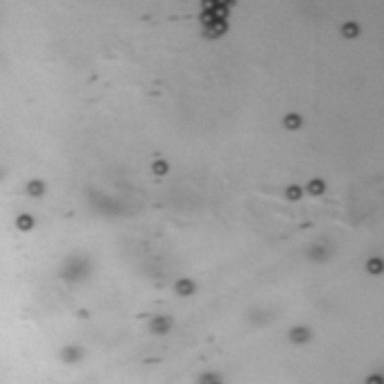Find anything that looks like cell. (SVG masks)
<instances>
[{
	"label": "cell",
	"instance_id": "obj_1",
	"mask_svg": "<svg viewBox=\"0 0 384 384\" xmlns=\"http://www.w3.org/2000/svg\"><path fill=\"white\" fill-rule=\"evenodd\" d=\"M224 32H226V23H224V20H215L212 25H208L206 27L203 36H208V39H217V36H222Z\"/></svg>",
	"mask_w": 384,
	"mask_h": 384
},
{
	"label": "cell",
	"instance_id": "obj_2",
	"mask_svg": "<svg viewBox=\"0 0 384 384\" xmlns=\"http://www.w3.org/2000/svg\"><path fill=\"white\" fill-rule=\"evenodd\" d=\"M25 192H27L30 197H41V194L45 192V183H43V181H39V179H34V181H30V183H27Z\"/></svg>",
	"mask_w": 384,
	"mask_h": 384
},
{
	"label": "cell",
	"instance_id": "obj_3",
	"mask_svg": "<svg viewBox=\"0 0 384 384\" xmlns=\"http://www.w3.org/2000/svg\"><path fill=\"white\" fill-rule=\"evenodd\" d=\"M170 325H172V319H170V316H156V319L152 321V330L165 332V330H170Z\"/></svg>",
	"mask_w": 384,
	"mask_h": 384
},
{
	"label": "cell",
	"instance_id": "obj_4",
	"mask_svg": "<svg viewBox=\"0 0 384 384\" xmlns=\"http://www.w3.org/2000/svg\"><path fill=\"white\" fill-rule=\"evenodd\" d=\"M289 339L294 341V344H305V341L310 339V330H307V328H294V330L289 332Z\"/></svg>",
	"mask_w": 384,
	"mask_h": 384
},
{
	"label": "cell",
	"instance_id": "obj_5",
	"mask_svg": "<svg viewBox=\"0 0 384 384\" xmlns=\"http://www.w3.org/2000/svg\"><path fill=\"white\" fill-rule=\"evenodd\" d=\"M283 122H285L287 129H291V131H294V129H300V124H303V118H300L298 113H287Z\"/></svg>",
	"mask_w": 384,
	"mask_h": 384
},
{
	"label": "cell",
	"instance_id": "obj_6",
	"mask_svg": "<svg viewBox=\"0 0 384 384\" xmlns=\"http://www.w3.org/2000/svg\"><path fill=\"white\" fill-rule=\"evenodd\" d=\"M366 271L373 274V276H378V274H382L384 271V262L380 260V258H371V260L366 262Z\"/></svg>",
	"mask_w": 384,
	"mask_h": 384
},
{
	"label": "cell",
	"instance_id": "obj_7",
	"mask_svg": "<svg viewBox=\"0 0 384 384\" xmlns=\"http://www.w3.org/2000/svg\"><path fill=\"white\" fill-rule=\"evenodd\" d=\"M307 192L319 197V194H323V192H325V183L321 181V179H312V181L307 183Z\"/></svg>",
	"mask_w": 384,
	"mask_h": 384
},
{
	"label": "cell",
	"instance_id": "obj_8",
	"mask_svg": "<svg viewBox=\"0 0 384 384\" xmlns=\"http://www.w3.org/2000/svg\"><path fill=\"white\" fill-rule=\"evenodd\" d=\"M341 34H344L346 39H355V36H360V25H357V23H344Z\"/></svg>",
	"mask_w": 384,
	"mask_h": 384
},
{
	"label": "cell",
	"instance_id": "obj_9",
	"mask_svg": "<svg viewBox=\"0 0 384 384\" xmlns=\"http://www.w3.org/2000/svg\"><path fill=\"white\" fill-rule=\"evenodd\" d=\"M16 226H18L20 231H32V226H34V219H32V215H20L18 219H16Z\"/></svg>",
	"mask_w": 384,
	"mask_h": 384
},
{
	"label": "cell",
	"instance_id": "obj_10",
	"mask_svg": "<svg viewBox=\"0 0 384 384\" xmlns=\"http://www.w3.org/2000/svg\"><path fill=\"white\" fill-rule=\"evenodd\" d=\"M177 291L181 296H190L192 291H194V285H192V281H179L177 283Z\"/></svg>",
	"mask_w": 384,
	"mask_h": 384
},
{
	"label": "cell",
	"instance_id": "obj_11",
	"mask_svg": "<svg viewBox=\"0 0 384 384\" xmlns=\"http://www.w3.org/2000/svg\"><path fill=\"white\" fill-rule=\"evenodd\" d=\"M168 170H170V165L165 161H156L152 165V172L156 174V177H163V174H168Z\"/></svg>",
	"mask_w": 384,
	"mask_h": 384
},
{
	"label": "cell",
	"instance_id": "obj_12",
	"mask_svg": "<svg viewBox=\"0 0 384 384\" xmlns=\"http://www.w3.org/2000/svg\"><path fill=\"white\" fill-rule=\"evenodd\" d=\"M303 197V190H300L298 186H289L287 188V199H291V201H296V199Z\"/></svg>",
	"mask_w": 384,
	"mask_h": 384
},
{
	"label": "cell",
	"instance_id": "obj_13",
	"mask_svg": "<svg viewBox=\"0 0 384 384\" xmlns=\"http://www.w3.org/2000/svg\"><path fill=\"white\" fill-rule=\"evenodd\" d=\"M366 384H384V382H382V378H380V375H373V378L366 380Z\"/></svg>",
	"mask_w": 384,
	"mask_h": 384
},
{
	"label": "cell",
	"instance_id": "obj_14",
	"mask_svg": "<svg viewBox=\"0 0 384 384\" xmlns=\"http://www.w3.org/2000/svg\"><path fill=\"white\" fill-rule=\"evenodd\" d=\"M215 384H219V382H215Z\"/></svg>",
	"mask_w": 384,
	"mask_h": 384
}]
</instances>
